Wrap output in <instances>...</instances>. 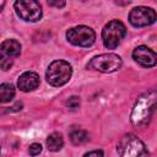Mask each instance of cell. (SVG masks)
Returning <instances> with one entry per match:
<instances>
[{
	"instance_id": "1",
	"label": "cell",
	"mask_w": 157,
	"mask_h": 157,
	"mask_svg": "<svg viewBox=\"0 0 157 157\" xmlns=\"http://www.w3.org/2000/svg\"><path fill=\"white\" fill-rule=\"evenodd\" d=\"M157 108V90H150L142 93L135 102L130 120L135 128H145Z\"/></svg>"
},
{
	"instance_id": "2",
	"label": "cell",
	"mask_w": 157,
	"mask_h": 157,
	"mask_svg": "<svg viewBox=\"0 0 157 157\" xmlns=\"http://www.w3.org/2000/svg\"><path fill=\"white\" fill-rule=\"evenodd\" d=\"M72 75V67L67 61L54 60L47 69L45 77L49 85L54 87H60L65 85Z\"/></svg>"
},
{
	"instance_id": "3",
	"label": "cell",
	"mask_w": 157,
	"mask_h": 157,
	"mask_svg": "<svg viewBox=\"0 0 157 157\" xmlns=\"http://www.w3.org/2000/svg\"><path fill=\"white\" fill-rule=\"evenodd\" d=\"M117 152L121 157H139L148 155L145 144L132 134H126L120 139L117 146Z\"/></svg>"
},
{
	"instance_id": "4",
	"label": "cell",
	"mask_w": 157,
	"mask_h": 157,
	"mask_svg": "<svg viewBox=\"0 0 157 157\" xmlns=\"http://www.w3.org/2000/svg\"><path fill=\"white\" fill-rule=\"evenodd\" d=\"M125 33H126V28L123 22L118 20H113L108 22L102 31V39L104 47L108 49L117 48L121 42V39L125 37Z\"/></svg>"
},
{
	"instance_id": "5",
	"label": "cell",
	"mask_w": 157,
	"mask_h": 157,
	"mask_svg": "<svg viewBox=\"0 0 157 157\" xmlns=\"http://www.w3.org/2000/svg\"><path fill=\"white\" fill-rule=\"evenodd\" d=\"M121 64L123 61L119 55L113 53H107V54H101L92 58L91 61L87 64V67L104 72V74H109L119 70Z\"/></svg>"
},
{
	"instance_id": "6",
	"label": "cell",
	"mask_w": 157,
	"mask_h": 157,
	"mask_svg": "<svg viewBox=\"0 0 157 157\" xmlns=\"http://www.w3.org/2000/svg\"><path fill=\"white\" fill-rule=\"evenodd\" d=\"M13 6L17 16L25 21L36 22L42 17V6L36 0H16Z\"/></svg>"
},
{
	"instance_id": "7",
	"label": "cell",
	"mask_w": 157,
	"mask_h": 157,
	"mask_svg": "<svg viewBox=\"0 0 157 157\" xmlns=\"http://www.w3.org/2000/svg\"><path fill=\"white\" fill-rule=\"evenodd\" d=\"M67 40L77 47H91L94 43L96 33L87 26H77L66 32Z\"/></svg>"
},
{
	"instance_id": "8",
	"label": "cell",
	"mask_w": 157,
	"mask_h": 157,
	"mask_svg": "<svg viewBox=\"0 0 157 157\" xmlns=\"http://www.w3.org/2000/svg\"><path fill=\"white\" fill-rule=\"evenodd\" d=\"M157 20V13L153 9L146 6L134 7L129 13V22L134 27H145L152 25Z\"/></svg>"
},
{
	"instance_id": "9",
	"label": "cell",
	"mask_w": 157,
	"mask_h": 157,
	"mask_svg": "<svg viewBox=\"0 0 157 157\" xmlns=\"http://www.w3.org/2000/svg\"><path fill=\"white\" fill-rule=\"evenodd\" d=\"M132 58L144 67H152L157 64V54L145 45L136 47L132 52Z\"/></svg>"
},
{
	"instance_id": "10",
	"label": "cell",
	"mask_w": 157,
	"mask_h": 157,
	"mask_svg": "<svg viewBox=\"0 0 157 157\" xmlns=\"http://www.w3.org/2000/svg\"><path fill=\"white\" fill-rule=\"evenodd\" d=\"M39 82L40 81H39L38 74L33 71H26L18 77L17 86L22 92H31L39 86Z\"/></svg>"
},
{
	"instance_id": "11",
	"label": "cell",
	"mask_w": 157,
	"mask_h": 157,
	"mask_svg": "<svg viewBox=\"0 0 157 157\" xmlns=\"http://www.w3.org/2000/svg\"><path fill=\"white\" fill-rule=\"evenodd\" d=\"M1 54L10 56V58H16L21 53V44L16 39H6L1 43Z\"/></svg>"
},
{
	"instance_id": "12",
	"label": "cell",
	"mask_w": 157,
	"mask_h": 157,
	"mask_svg": "<svg viewBox=\"0 0 157 157\" xmlns=\"http://www.w3.org/2000/svg\"><path fill=\"white\" fill-rule=\"evenodd\" d=\"M63 145H64V140H63L61 134H59V132H53L47 139V147L49 151L56 152V151L61 150Z\"/></svg>"
},
{
	"instance_id": "13",
	"label": "cell",
	"mask_w": 157,
	"mask_h": 157,
	"mask_svg": "<svg viewBox=\"0 0 157 157\" xmlns=\"http://www.w3.org/2000/svg\"><path fill=\"white\" fill-rule=\"evenodd\" d=\"M70 140L74 145L78 146V145H83L90 140L88 132L83 129H72L70 132Z\"/></svg>"
},
{
	"instance_id": "14",
	"label": "cell",
	"mask_w": 157,
	"mask_h": 157,
	"mask_svg": "<svg viewBox=\"0 0 157 157\" xmlns=\"http://www.w3.org/2000/svg\"><path fill=\"white\" fill-rule=\"evenodd\" d=\"M15 96V88L11 83H2L0 86V101L2 103L10 102Z\"/></svg>"
},
{
	"instance_id": "15",
	"label": "cell",
	"mask_w": 157,
	"mask_h": 157,
	"mask_svg": "<svg viewBox=\"0 0 157 157\" xmlns=\"http://www.w3.org/2000/svg\"><path fill=\"white\" fill-rule=\"evenodd\" d=\"M66 107L71 110H76L80 107V97L77 96H72L66 101Z\"/></svg>"
},
{
	"instance_id": "16",
	"label": "cell",
	"mask_w": 157,
	"mask_h": 157,
	"mask_svg": "<svg viewBox=\"0 0 157 157\" xmlns=\"http://www.w3.org/2000/svg\"><path fill=\"white\" fill-rule=\"evenodd\" d=\"M11 65H12V60L10 59V56L2 55V56H1V60H0V66H1V69H2L4 71H6V70H9V69L11 67Z\"/></svg>"
},
{
	"instance_id": "17",
	"label": "cell",
	"mask_w": 157,
	"mask_h": 157,
	"mask_svg": "<svg viewBox=\"0 0 157 157\" xmlns=\"http://www.w3.org/2000/svg\"><path fill=\"white\" fill-rule=\"evenodd\" d=\"M40 151H42V146L39 144H32L28 148V152L31 156H37L40 153Z\"/></svg>"
},
{
	"instance_id": "18",
	"label": "cell",
	"mask_w": 157,
	"mask_h": 157,
	"mask_svg": "<svg viewBox=\"0 0 157 157\" xmlns=\"http://www.w3.org/2000/svg\"><path fill=\"white\" fill-rule=\"evenodd\" d=\"M48 5L52 7H56V9H61L65 6L66 0H47Z\"/></svg>"
},
{
	"instance_id": "19",
	"label": "cell",
	"mask_w": 157,
	"mask_h": 157,
	"mask_svg": "<svg viewBox=\"0 0 157 157\" xmlns=\"http://www.w3.org/2000/svg\"><path fill=\"white\" fill-rule=\"evenodd\" d=\"M85 156H103V151L101 150H94V151H88L85 153Z\"/></svg>"
},
{
	"instance_id": "20",
	"label": "cell",
	"mask_w": 157,
	"mask_h": 157,
	"mask_svg": "<svg viewBox=\"0 0 157 157\" xmlns=\"http://www.w3.org/2000/svg\"><path fill=\"white\" fill-rule=\"evenodd\" d=\"M131 0H115V2L117 4H119V5H126V4H129Z\"/></svg>"
},
{
	"instance_id": "21",
	"label": "cell",
	"mask_w": 157,
	"mask_h": 157,
	"mask_svg": "<svg viewBox=\"0 0 157 157\" xmlns=\"http://www.w3.org/2000/svg\"><path fill=\"white\" fill-rule=\"evenodd\" d=\"M4 5H5V0H1V9H4Z\"/></svg>"
},
{
	"instance_id": "22",
	"label": "cell",
	"mask_w": 157,
	"mask_h": 157,
	"mask_svg": "<svg viewBox=\"0 0 157 157\" xmlns=\"http://www.w3.org/2000/svg\"><path fill=\"white\" fill-rule=\"evenodd\" d=\"M83 1H85V0H83Z\"/></svg>"
}]
</instances>
